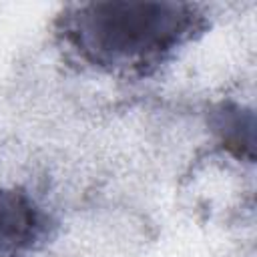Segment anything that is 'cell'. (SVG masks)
Here are the masks:
<instances>
[{"label": "cell", "instance_id": "cell-1", "mask_svg": "<svg viewBox=\"0 0 257 257\" xmlns=\"http://www.w3.org/2000/svg\"><path fill=\"white\" fill-rule=\"evenodd\" d=\"M207 28L201 6L189 2H86L56 18L60 42L86 66L122 76H147Z\"/></svg>", "mask_w": 257, "mask_h": 257}, {"label": "cell", "instance_id": "cell-2", "mask_svg": "<svg viewBox=\"0 0 257 257\" xmlns=\"http://www.w3.org/2000/svg\"><path fill=\"white\" fill-rule=\"evenodd\" d=\"M42 233L36 203L20 189L0 185V257H24Z\"/></svg>", "mask_w": 257, "mask_h": 257}]
</instances>
